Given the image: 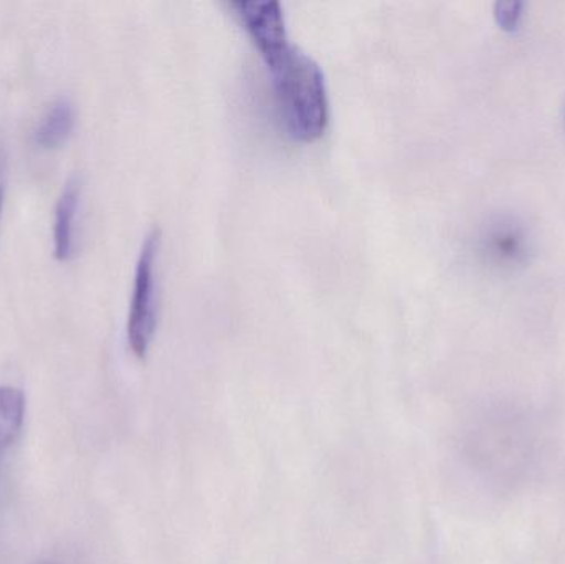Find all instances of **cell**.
Here are the masks:
<instances>
[{"instance_id": "obj_1", "label": "cell", "mask_w": 565, "mask_h": 564, "mask_svg": "<svg viewBox=\"0 0 565 564\" xmlns=\"http://www.w3.org/2000/svg\"><path fill=\"white\" fill-rule=\"evenodd\" d=\"M228 6L264 56L286 131L301 141L319 138L329 123L324 72L289 40L280 0H232Z\"/></svg>"}, {"instance_id": "obj_2", "label": "cell", "mask_w": 565, "mask_h": 564, "mask_svg": "<svg viewBox=\"0 0 565 564\" xmlns=\"http://www.w3.org/2000/svg\"><path fill=\"white\" fill-rule=\"evenodd\" d=\"M161 231L151 228L136 262L135 284L128 315V343L132 353L145 358L151 347L159 315L158 257Z\"/></svg>"}, {"instance_id": "obj_3", "label": "cell", "mask_w": 565, "mask_h": 564, "mask_svg": "<svg viewBox=\"0 0 565 564\" xmlns=\"http://www.w3.org/2000/svg\"><path fill=\"white\" fill-rule=\"evenodd\" d=\"M79 194H82L79 179L72 175L63 185L62 194H60L55 207L53 242H55V255L58 260H68L75 254V224L79 207Z\"/></svg>"}, {"instance_id": "obj_4", "label": "cell", "mask_w": 565, "mask_h": 564, "mask_svg": "<svg viewBox=\"0 0 565 564\" xmlns=\"http://www.w3.org/2000/svg\"><path fill=\"white\" fill-rule=\"evenodd\" d=\"M75 126V106L68 98H56L40 116L33 139L40 148L52 149L62 145Z\"/></svg>"}, {"instance_id": "obj_5", "label": "cell", "mask_w": 565, "mask_h": 564, "mask_svg": "<svg viewBox=\"0 0 565 564\" xmlns=\"http://www.w3.org/2000/svg\"><path fill=\"white\" fill-rule=\"evenodd\" d=\"M25 409V394L22 391L0 386V464L22 430Z\"/></svg>"}, {"instance_id": "obj_6", "label": "cell", "mask_w": 565, "mask_h": 564, "mask_svg": "<svg viewBox=\"0 0 565 564\" xmlns=\"http://www.w3.org/2000/svg\"><path fill=\"white\" fill-rule=\"evenodd\" d=\"M523 2H498L494 6V19L504 32H514L523 17Z\"/></svg>"}, {"instance_id": "obj_7", "label": "cell", "mask_w": 565, "mask_h": 564, "mask_svg": "<svg viewBox=\"0 0 565 564\" xmlns=\"http://www.w3.org/2000/svg\"><path fill=\"white\" fill-rule=\"evenodd\" d=\"M6 151L0 141V214H2L3 194H6Z\"/></svg>"}]
</instances>
